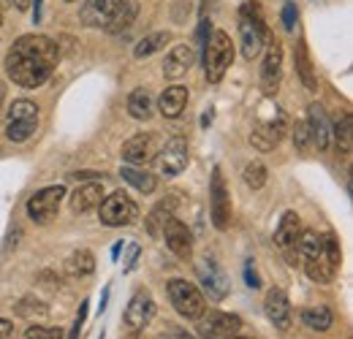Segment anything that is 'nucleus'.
Wrapping results in <instances>:
<instances>
[{
	"instance_id": "obj_2",
	"label": "nucleus",
	"mask_w": 353,
	"mask_h": 339,
	"mask_svg": "<svg viewBox=\"0 0 353 339\" xmlns=\"http://www.w3.org/2000/svg\"><path fill=\"white\" fill-rule=\"evenodd\" d=\"M269 41V30L264 22V11L259 3H245L239 8V46L245 60H256Z\"/></svg>"
},
{
	"instance_id": "obj_14",
	"label": "nucleus",
	"mask_w": 353,
	"mask_h": 339,
	"mask_svg": "<svg viewBox=\"0 0 353 339\" xmlns=\"http://www.w3.org/2000/svg\"><path fill=\"white\" fill-rule=\"evenodd\" d=\"M158 150H161V141H158L152 133H136L133 138H128V141L123 144V161H125L128 166H141V169H144L147 163L155 161Z\"/></svg>"
},
{
	"instance_id": "obj_30",
	"label": "nucleus",
	"mask_w": 353,
	"mask_h": 339,
	"mask_svg": "<svg viewBox=\"0 0 353 339\" xmlns=\"http://www.w3.org/2000/svg\"><path fill=\"white\" fill-rule=\"evenodd\" d=\"M120 176H123L128 185H133L139 193H152L155 185H158L155 174H150V171L141 169V166H123V169H120Z\"/></svg>"
},
{
	"instance_id": "obj_32",
	"label": "nucleus",
	"mask_w": 353,
	"mask_h": 339,
	"mask_svg": "<svg viewBox=\"0 0 353 339\" xmlns=\"http://www.w3.org/2000/svg\"><path fill=\"white\" fill-rule=\"evenodd\" d=\"M294 250H296V255H299L302 260L318 258V255H321V234H318V231H310V228H302V234H299Z\"/></svg>"
},
{
	"instance_id": "obj_3",
	"label": "nucleus",
	"mask_w": 353,
	"mask_h": 339,
	"mask_svg": "<svg viewBox=\"0 0 353 339\" xmlns=\"http://www.w3.org/2000/svg\"><path fill=\"white\" fill-rule=\"evenodd\" d=\"M285 130H288V120H285L283 109L277 103H264L259 109V117L253 123V130H250V144L259 152H272L283 141Z\"/></svg>"
},
{
	"instance_id": "obj_35",
	"label": "nucleus",
	"mask_w": 353,
	"mask_h": 339,
	"mask_svg": "<svg viewBox=\"0 0 353 339\" xmlns=\"http://www.w3.org/2000/svg\"><path fill=\"white\" fill-rule=\"evenodd\" d=\"M169 217H174V214H172V204L161 201V204L150 212V217H147V231H150L152 236H161V231H163V225H166Z\"/></svg>"
},
{
	"instance_id": "obj_18",
	"label": "nucleus",
	"mask_w": 353,
	"mask_h": 339,
	"mask_svg": "<svg viewBox=\"0 0 353 339\" xmlns=\"http://www.w3.org/2000/svg\"><path fill=\"white\" fill-rule=\"evenodd\" d=\"M264 315H266V320H269L274 329L288 331V326H291V301H288V296H285V291L272 288V291L266 294Z\"/></svg>"
},
{
	"instance_id": "obj_38",
	"label": "nucleus",
	"mask_w": 353,
	"mask_h": 339,
	"mask_svg": "<svg viewBox=\"0 0 353 339\" xmlns=\"http://www.w3.org/2000/svg\"><path fill=\"white\" fill-rule=\"evenodd\" d=\"M291 133H294V147H296L299 152H307L310 147H312V138H310L307 120H296V125L291 127Z\"/></svg>"
},
{
	"instance_id": "obj_37",
	"label": "nucleus",
	"mask_w": 353,
	"mask_h": 339,
	"mask_svg": "<svg viewBox=\"0 0 353 339\" xmlns=\"http://www.w3.org/2000/svg\"><path fill=\"white\" fill-rule=\"evenodd\" d=\"M332 138L340 144L343 155H351V114H343L337 125H332Z\"/></svg>"
},
{
	"instance_id": "obj_12",
	"label": "nucleus",
	"mask_w": 353,
	"mask_h": 339,
	"mask_svg": "<svg viewBox=\"0 0 353 339\" xmlns=\"http://www.w3.org/2000/svg\"><path fill=\"white\" fill-rule=\"evenodd\" d=\"M242 329V318L231 315V312H204L199 318V337L201 339H234Z\"/></svg>"
},
{
	"instance_id": "obj_43",
	"label": "nucleus",
	"mask_w": 353,
	"mask_h": 339,
	"mask_svg": "<svg viewBox=\"0 0 353 339\" xmlns=\"http://www.w3.org/2000/svg\"><path fill=\"white\" fill-rule=\"evenodd\" d=\"M161 339H196V337H190V334L182 331V329H166V331L161 334Z\"/></svg>"
},
{
	"instance_id": "obj_34",
	"label": "nucleus",
	"mask_w": 353,
	"mask_h": 339,
	"mask_svg": "<svg viewBox=\"0 0 353 339\" xmlns=\"http://www.w3.org/2000/svg\"><path fill=\"white\" fill-rule=\"evenodd\" d=\"M17 315H22V318H28V320H44L46 315H49V307H46L44 301H39V298L33 296H25L19 298V304H17Z\"/></svg>"
},
{
	"instance_id": "obj_36",
	"label": "nucleus",
	"mask_w": 353,
	"mask_h": 339,
	"mask_svg": "<svg viewBox=\"0 0 353 339\" xmlns=\"http://www.w3.org/2000/svg\"><path fill=\"white\" fill-rule=\"evenodd\" d=\"M242 176H245V185L248 187H253V190H261L266 185V179H269V171L261 161H253V163H248L245 171H242Z\"/></svg>"
},
{
	"instance_id": "obj_7",
	"label": "nucleus",
	"mask_w": 353,
	"mask_h": 339,
	"mask_svg": "<svg viewBox=\"0 0 353 339\" xmlns=\"http://www.w3.org/2000/svg\"><path fill=\"white\" fill-rule=\"evenodd\" d=\"M98 220L109 228H123V225H133L139 220V207L128 193L117 190L112 196H103V201L98 204Z\"/></svg>"
},
{
	"instance_id": "obj_11",
	"label": "nucleus",
	"mask_w": 353,
	"mask_h": 339,
	"mask_svg": "<svg viewBox=\"0 0 353 339\" xmlns=\"http://www.w3.org/2000/svg\"><path fill=\"white\" fill-rule=\"evenodd\" d=\"M259 82H261V92H264L266 98L277 95V90L283 85V43L277 41V39L266 41V54L264 60H261Z\"/></svg>"
},
{
	"instance_id": "obj_47",
	"label": "nucleus",
	"mask_w": 353,
	"mask_h": 339,
	"mask_svg": "<svg viewBox=\"0 0 353 339\" xmlns=\"http://www.w3.org/2000/svg\"><path fill=\"white\" fill-rule=\"evenodd\" d=\"M0 25H3V6H0Z\"/></svg>"
},
{
	"instance_id": "obj_19",
	"label": "nucleus",
	"mask_w": 353,
	"mask_h": 339,
	"mask_svg": "<svg viewBox=\"0 0 353 339\" xmlns=\"http://www.w3.org/2000/svg\"><path fill=\"white\" fill-rule=\"evenodd\" d=\"M307 127H310V138L318 147V152H329L332 144H334V138H332V123H329L323 106L312 103L307 109Z\"/></svg>"
},
{
	"instance_id": "obj_31",
	"label": "nucleus",
	"mask_w": 353,
	"mask_h": 339,
	"mask_svg": "<svg viewBox=\"0 0 353 339\" xmlns=\"http://www.w3.org/2000/svg\"><path fill=\"white\" fill-rule=\"evenodd\" d=\"M305 274H307L312 282L329 285V282H334L337 269H334V266H329V263H326V260L318 255V258H307V260H305Z\"/></svg>"
},
{
	"instance_id": "obj_26",
	"label": "nucleus",
	"mask_w": 353,
	"mask_h": 339,
	"mask_svg": "<svg viewBox=\"0 0 353 339\" xmlns=\"http://www.w3.org/2000/svg\"><path fill=\"white\" fill-rule=\"evenodd\" d=\"M294 60H296V74L302 79V85L307 87L310 92L318 90V76H315V68H312V60H310V52H307V43L299 41L296 49H294Z\"/></svg>"
},
{
	"instance_id": "obj_29",
	"label": "nucleus",
	"mask_w": 353,
	"mask_h": 339,
	"mask_svg": "<svg viewBox=\"0 0 353 339\" xmlns=\"http://www.w3.org/2000/svg\"><path fill=\"white\" fill-rule=\"evenodd\" d=\"M166 43H172V33H169V30H158V33H150V36H144L141 41L136 43V49H133V57H136V60H147V57H152L155 52L166 49Z\"/></svg>"
},
{
	"instance_id": "obj_15",
	"label": "nucleus",
	"mask_w": 353,
	"mask_h": 339,
	"mask_svg": "<svg viewBox=\"0 0 353 339\" xmlns=\"http://www.w3.org/2000/svg\"><path fill=\"white\" fill-rule=\"evenodd\" d=\"M155 298L150 291H136L133 298L128 301V307H125V326H128V331H144L150 323H152V318H155Z\"/></svg>"
},
{
	"instance_id": "obj_23",
	"label": "nucleus",
	"mask_w": 353,
	"mask_h": 339,
	"mask_svg": "<svg viewBox=\"0 0 353 339\" xmlns=\"http://www.w3.org/2000/svg\"><path fill=\"white\" fill-rule=\"evenodd\" d=\"M188 106V87L182 85H172L166 87L158 98V112L166 117V120H176Z\"/></svg>"
},
{
	"instance_id": "obj_8",
	"label": "nucleus",
	"mask_w": 353,
	"mask_h": 339,
	"mask_svg": "<svg viewBox=\"0 0 353 339\" xmlns=\"http://www.w3.org/2000/svg\"><path fill=\"white\" fill-rule=\"evenodd\" d=\"M63 196H65V187L63 185H49L36 190L30 198H28V217L36 223V225H46L52 217H57V209L63 204Z\"/></svg>"
},
{
	"instance_id": "obj_25",
	"label": "nucleus",
	"mask_w": 353,
	"mask_h": 339,
	"mask_svg": "<svg viewBox=\"0 0 353 339\" xmlns=\"http://www.w3.org/2000/svg\"><path fill=\"white\" fill-rule=\"evenodd\" d=\"M302 323L310 331H329L334 326V312L326 304H312L302 309Z\"/></svg>"
},
{
	"instance_id": "obj_5",
	"label": "nucleus",
	"mask_w": 353,
	"mask_h": 339,
	"mask_svg": "<svg viewBox=\"0 0 353 339\" xmlns=\"http://www.w3.org/2000/svg\"><path fill=\"white\" fill-rule=\"evenodd\" d=\"M36 130H39V106L28 98L14 101L8 114H6V138L14 141V144H22Z\"/></svg>"
},
{
	"instance_id": "obj_44",
	"label": "nucleus",
	"mask_w": 353,
	"mask_h": 339,
	"mask_svg": "<svg viewBox=\"0 0 353 339\" xmlns=\"http://www.w3.org/2000/svg\"><path fill=\"white\" fill-rule=\"evenodd\" d=\"M30 3H33V0H11V6H17L19 11H28V8H30Z\"/></svg>"
},
{
	"instance_id": "obj_16",
	"label": "nucleus",
	"mask_w": 353,
	"mask_h": 339,
	"mask_svg": "<svg viewBox=\"0 0 353 339\" xmlns=\"http://www.w3.org/2000/svg\"><path fill=\"white\" fill-rule=\"evenodd\" d=\"M161 236H163L166 247H169L176 258L188 260V258L193 255V236H190V228H188L182 220L169 217L166 225H163V231H161Z\"/></svg>"
},
{
	"instance_id": "obj_10",
	"label": "nucleus",
	"mask_w": 353,
	"mask_h": 339,
	"mask_svg": "<svg viewBox=\"0 0 353 339\" xmlns=\"http://www.w3.org/2000/svg\"><path fill=\"white\" fill-rule=\"evenodd\" d=\"M188 163H190V152H188V141L185 138H169L166 141V147H161L158 150V155H155V169L161 176H166V179H172V176H179L182 171L188 169Z\"/></svg>"
},
{
	"instance_id": "obj_41",
	"label": "nucleus",
	"mask_w": 353,
	"mask_h": 339,
	"mask_svg": "<svg viewBox=\"0 0 353 339\" xmlns=\"http://www.w3.org/2000/svg\"><path fill=\"white\" fill-rule=\"evenodd\" d=\"M245 280H248V288H261V280H259V274H256V266H253V258L245 263Z\"/></svg>"
},
{
	"instance_id": "obj_22",
	"label": "nucleus",
	"mask_w": 353,
	"mask_h": 339,
	"mask_svg": "<svg viewBox=\"0 0 353 339\" xmlns=\"http://www.w3.org/2000/svg\"><path fill=\"white\" fill-rule=\"evenodd\" d=\"M120 3L123 0H88L82 6V22L88 28H103L106 30V25L114 17V11H117Z\"/></svg>"
},
{
	"instance_id": "obj_40",
	"label": "nucleus",
	"mask_w": 353,
	"mask_h": 339,
	"mask_svg": "<svg viewBox=\"0 0 353 339\" xmlns=\"http://www.w3.org/2000/svg\"><path fill=\"white\" fill-rule=\"evenodd\" d=\"M296 19H299L296 6H294V3H285V6H283V25H285V30H288V33H294V30H296Z\"/></svg>"
},
{
	"instance_id": "obj_33",
	"label": "nucleus",
	"mask_w": 353,
	"mask_h": 339,
	"mask_svg": "<svg viewBox=\"0 0 353 339\" xmlns=\"http://www.w3.org/2000/svg\"><path fill=\"white\" fill-rule=\"evenodd\" d=\"M321 258H323V260H326L329 266H334V269H340V263H343L340 242H337V236H334L332 231L321 236Z\"/></svg>"
},
{
	"instance_id": "obj_13",
	"label": "nucleus",
	"mask_w": 353,
	"mask_h": 339,
	"mask_svg": "<svg viewBox=\"0 0 353 339\" xmlns=\"http://www.w3.org/2000/svg\"><path fill=\"white\" fill-rule=\"evenodd\" d=\"M196 271H199V282H201L204 294L212 298V301H223V298L228 296V288H231L228 274L218 266L215 258H201L199 266H196Z\"/></svg>"
},
{
	"instance_id": "obj_1",
	"label": "nucleus",
	"mask_w": 353,
	"mask_h": 339,
	"mask_svg": "<svg viewBox=\"0 0 353 339\" xmlns=\"http://www.w3.org/2000/svg\"><path fill=\"white\" fill-rule=\"evenodd\" d=\"M60 49L49 36H22L6 54V76L17 87L36 90L54 74Z\"/></svg>"
},
{
	"instance_id": "obj_27",
	"label": "nucleus",
	"mask_w": 353,
	"mask_h": 339,
	"mask_svg": "<svg viewBox=\"0 0 353 339\" xmlns=\"http://www.w3.org/2000/svg\"><path fill=\"white\" fill-rule=\"evenodd\" d=\"M95 271V255L90 250H77L65 258V274L74 280H85Z\"/></svg>"
},
{
	"instance_id": "obj_42",
	"label": "nucleus",
	"mask_w": 353,
	"mask_h": 339,
	"mask_svg": "<svg viewBox=\"0 0 353 339\" xmlns=\"http://www.w3.org/2000/svg\"><path fill=\"white\" fill-rule=\"evenodd\" d=\"M0 339H17V331H14V323L0 318Z\"/></svg>"
},
{
	"instance_id": "obj_20",
	"label": "nucleus",
	"mask_w": 353,
	"mask_h": 339,
	"mask_svg": "<svg viewBox=\"0 0 353 339\" xmlns=\"http://www.w3.org/2000/svg\"><path fill=\"white\" fill-rule=\"evenodd\" d=\"M299 234H302V217L296 212H285L280 217V223H277V228H274V245L283 250V253L294 255V245H296V239H299Z\"/></svg>"
},
{
	"instance_id": "obj_9",
	"label": "nucleus",
	"mask_w": 353,
	"mask_h": 339,
	"mask_svg": "<svg viewBox=\"0 0 353 339\" xmlns=\"http://www.w3.org/2000/svg\"><path fill=\"white\" fill-rule=\"evenodd\" d=\"M210 217H212V225L218 231H228V225H231V193H228V185H225V176H223L221 166L212 169V182H210Z\"/></svg>"
},
{
	"instance_id": "obj_39",
	"label": "nucleus",
	"mask_w": 353,
	"mask_h": 339,
	"mask_svg": "<svg viewBox=\"0 0 353 339\" xmlns=\"http://www.w3.org/2000/svg\"><path fill=\"white\" fill-rule=\"evenodd\" d=\"M28 339H63V329L57 326H28Z\"/></svg>"
},
{
	"instance_id": "obj_48",
	"label": "nucleus",
	"mask_w": 353,
	"mask_h": 339,
	"mask_svg": "<svg viewBox=\"0 0 353 339\" xmlns=\"http://www.w3.org/2000/svg\"><path fill=\"white\" fill-rule=\"evenodd\" d=\"M234 339H253V337H239V334H236V337H234Z\"/></svg>"
},
{
	"instance_id": "obj_46",
	"label": "nucleus",
	"mask_w": 353,
	"mask_h": 339,
	"mask_svg": "<svg viewBox=\"0 0 353 339\" xmlns=\"http://www.w3.org/2000/svg\"><path fill=\"white\" fill-rule=\"evenodd\" d=\"M8 3H11V0H0V6H8Z\"/></svg>"
},
{
	"instance_id": "obj_6",
	"label": "nucleus",
	"mask_w": 353,
	"mask_h": 339,
	"mask_svg": "<svg viewBox=\"0 0 353 339\" xmlns=\"http://www.w3.org/2000/svg\"><path fill=\"white\" fill-rule=\"evenodd\" d=\"M166 291H169V298H172V307L185 320H199L207 312V298L199 291V285L176 277V280H169Z\"/></svg>"
},
{
	"instance_id": "obj_24",
	"label": "nucleus",
	"mask_w": 353,
	"mask_h": 339,
	"mask_svg": "<svg viewBox=\"0 0 353 339\" xmlns=\"http://www.w3.org/2000/svg\"><path fill=\"white\" fill-rule=\"evenodd\" d=\"M128 114L133 120H141V123H147L155 114V101H152V92L147 87H136L128 95Z\"/></svg>"
},
{
	"instance_id": "obj_21",
	"label": "nucleus",
	"mask_w": 353,
	"mask_h": 339,
	"mask_svg": "<svg viewBox=\"0 0 353 339\" xmlns=\"http://www.w3.org/2000/svg\"><path fill=\"white\" fill-rule=\"evenodd\" d=\"M103 201V179L101 182H85L79 185L74 193H71V212L74 214H85L92 212L98 204Z\"/></svg>"
},
{
	"instance_id": "obj_49",
	"label": "nucleus",
	"mask_w": 353,
	"mask_h": 339,
	"mask_svg": "<svg viewBox=\"0 0 353 339\" xmlns=\"http://www.w3.org/2000/svg\"><path fill=\"white\" fill-rule=\"evenodd\" d=\"M65 3H74V0H65Z\"/></svg>"
},
{
	"instance_id": "obj_4",
	"label": "nucleus",
	"mask_w": 353,
	"mask_h": 339,
	"mask_svg": "<svg viewBox=\"0 0 353 339\" xmlns=\"http://www.w3.org/2000/svg\"><path fill=\"white\" fill-rule=\"evenodd\" d=\"M234 63V41L225 30H215L204 46V76L210 85H218Z\"/></svg>"
},
{
	"instance_id": "obj_45",
	"label": "nucleus",
	"mask_w": 353,
	"mask_h": 339,
	"mask_svg": "<svg viewBox=\"0 0 353 339\" xmlns=\"http://www.w3.org/2000/svg\"><path fill=\"white\" fill-rule=\"evenodd\" d=\"M3 106H6V87L0 82V117H3Z\"/></svg>"
},
{
	"instance_id": "obj_17",
	"label": "nucleus",
	"mask_w": 353,
	"mask_h": 339,
	"mask_svg": "<svg viewBox=\"0 0 353 339\" xmlns=\"http://www.w3.org/2000/svg\"><path fill=\"white\" fill-rule=\"evenodd\" d=\"M193 65H196V46L193 43H176L169 49V54L163 60V76L172 82H179Z\"/></svg>"
},
{
	"instance_id": "obj_28",
	"label": "nucleus",
	"mask_w": 353,
	"mask_h": 339,
	"mask_svg": "<svg viewBox=\"0 0 353 339\" xmlns=\"http://www.w3.org/2000/svg\"><path fill=\"white\" fill-rule=\"evenodd\" d=\"M136 14H139V3H136V0H123V3L117 6L114 17L109 19L106 30H109V33H125L133 22H136Z\"/></svg>"
}]
</instances>
